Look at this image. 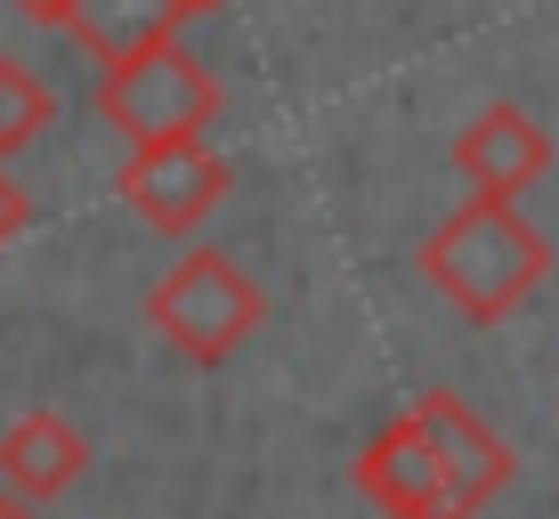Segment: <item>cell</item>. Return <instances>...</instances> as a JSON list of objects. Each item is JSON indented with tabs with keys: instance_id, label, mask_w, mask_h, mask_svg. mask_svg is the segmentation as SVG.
<instances>
[{
	"instance_id": "6da1fadb",
	"label": "cell",
	"mask_w": 559,
	"mask_h": 519,
	"mask_svg": "<svg viewBox=\"0 0 559 519\" xmlns=\"http://www.w3.org/2000/svg\"><path fill=\"white\" fill-rule=\"evenodd\" d=\"M421 276L471 325H503L519 300L551 276V236L503 196H462L447 220L421 236Z\"/></svg>"
},
{
	"instance_id": "7a4b0ae2",
	"label": "cell",
	"mask_w": 559,
	"mask_h": 519,
	"mask_svg": "<svg viewBox=\"0 0 559 519\" xmlns=\"http://www.w3.org/2000/svg\"><path fill=\"white\" fill-rule=\"evenodd\" d=\"M146 325L170 341L187 365H227L243 350V341L267 325V293L252 276H243L227 252H187V260H170L163 276H154V293H146Z\"/></svg>"
},
{
	"instance_id": "3957f363",
	"label": "cell",
	"mask_w": 559,
	"mask_h": 519,
	"mask_svg": "<svg viewBox=\"0 0 559 519\" xmlns=\"http://www.w3.org/2000/svg\"><path fill=\"white\" fill-rule=\"evenodd\" d=\"M98 122L122 130L130 155L203 139V130L219 122V82H211V66L187 42H163V49L122 57V66L98 73Z\"/></svg>"
},
{
	"instance_id": "277c9868",
	"label": "cell",
	"mask_w": 559,
	"mask_h": 519,
	"mask_svg": "<svg viewBox=\"0 0 559 519\" xmlns=\"http://www.w3.org/2000/svg\"><path fill=\"white\" fill-rule=\"evenodd\" d=\"M114 196L139 211L146 227H163V236H187V227H203L211 211L227 203V163L211 139H179V146H146V155H130L114 170Z\"/></svg>"
},
{
	"instance_id": "5b68a950",
	"label": "cell",
	"mask_w": 559,
	"mask_h": 519,
	"mask_svg": "<svg viewBox=\"0 0 559 519\" xmlns=\"http://www.w3.org/2000/svg\"><path fill=\"white\" fill-rule=\"evenodd\" d=\"M406 414L421 422V438H430V455H438V471H447V495H454V511H462V519H478V511L495 504V495L511 487L519 455L503 447V430H487V422L462 406L454 390H421Z\"/></svg>"
},
{
	"instance_id": "8992f818",
	"label": "cell",
	"mask_w": 559,
	"mask_h": 519,
	"mask_svg": "<svg viewBox=\"0 0 559 519\" xmlns=\"http://www.w3.org/2000/svg\"><path fill=\"white\" fill-rule=\"evenodd\" d=\"M357 495L381 519H462L454 495H447V471H438V455H430V438H421L414 414L381 422V430L357 447Z\"/></svg>"
},
{
	"instance_id": "52a82bcc",
	"label": "cell",
	"mask_w": 559,
	"mask_h": 519,
	"mask_svg": "<svg viewBox=\"0 0 559 519\" xmlns=\"http://www.w3.org/2000/svg\"><path fill=\"white\" fill-rule=\"evenodd\" d=\"M454 170L471 179V196H503V203H519V196H527V187L551 170V130L535 122L527 106L495 98V106H478L471 122L454 130Z\"/></svg>"
},
{
	"instance_id": "ba28073f",
	"label": "cell",
	"mask_w": 559,
	"mask_h": 519,
	"mask_svg": "<svg viewBox=\"0 0 559 519\" xmlns=\"http://www.w3.org/2000/svg\"><path fill=\"white\" fill-rule=\"evenodd\" d=\"M82 471H90V438L57 406H33L0 430V479L16 504H57L66 487H82Z\"/></svg>"
},
{
	"instance_id": "9c48e42d",
	"label": "cell",
	"mask_w": 559,
	"mask_h": 519,
	"mask_svg": "<svg viewBox=\"0 0 559 519\" xmlns=\"http://www.w3.org/2000/svg\"><path fill=\"white\" fill-rule=\"evenodd\" d=\"M179 25H187L179 0H73V16H66V33L98 57V73L122 66V57H146V49L179 42Z\"/></svg>"
},
{
	"instance_id": "30bf717a",
	"label": "cell",
	"mask_w": 559,
	"mask_h": 519,
	"mask_svg": "<svg viewBox=\"0 0 559 519\" xmlns=\"http://www.w3.org/2000/svg\"><path fill=\"white\" fill-rule=\"evenodd\" d=\"M49 114H57L49 82L25 66V57H0V163L25 155V146L49 130Z\"/></svg>"
},
{
	"instance_id": "8fae6325",
	"label": "cell",
	"mask_w": 559,
	"mask_h": 519,
	"mask_svg": "<svg viewBox=\"0 0 559 519\" xmlns=\"http://www.w3.org/2000/svg\"><path fill=\"white\" fill-rule=\"evenodd\" d=\"M25 227H33V196L16 187V170L0 163V252H9V244L25 236Z\"/></svg>"
},
{
	"instance_id": "7c38bea8",
	"label": "cell",
	"mask_w": 559,
	"mask_h": 519,
	"mask_svg": "<svg viewBox=\"0 0 559 519\" xmlns=\"http://www.w3.org/2000/svg\"><path fill=\"white\" fill-rule=\"evenodd\" d=\"M16 16H33V25H66L73 16V0H9Z\"/></svg>"
},
{
	"instance_id": "4fadbf2b",
	"label": "cell",
	"mask_w": 559,
	"mask_h": 519,
	"mask_svg": "<svg viewBox=\"0 0 559 519\" xmlns=\"http://www.w3.org/2000/svg\"><path fill=\"white\" fill-rule=\"evenodd\" d=\"M0 519H41V504H16V495H0Z\"/></svg>"
},
{
	"instance_id": "5bb4252c",
	"label": "cell",
	"mask_w": 559,
	"mask_h": 519,
	"mask_svg": "<svg viewBox=\"0 0 559 519\" xmlns=\"http://www.w3.org/2000/svg\"><path fill=\"white\" fill-rule=\"evenodd\" d=\"M179 9H187V16H203V9H219V0H179Z\"/></svg>"
}]
</instances>
